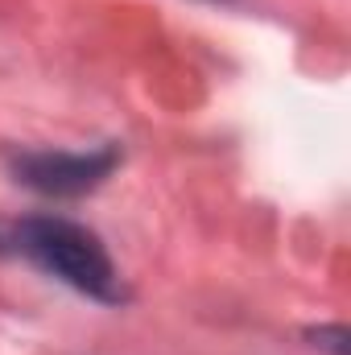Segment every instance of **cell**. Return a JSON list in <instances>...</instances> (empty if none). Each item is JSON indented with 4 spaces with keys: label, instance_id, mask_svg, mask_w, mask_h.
<instances>
[{
    "label": "cell",
    "instance_id": "1",
    "mask_svg": "<svg viewBox=\"0 0 351 355\" xmlns=\"http://www.w3.org/2000/svg\"><path fill=\"white\" fill-rule=\"evenodd\" d=\"M12 240L33 265H42L50 277L67 281L71 289L87 293L103 306L124 302V285H120V272L112 265L108 248L83 223L58 219V215H37V219H25L12 232Z\"/></svg>",
    "mask_w": 351,
    "mask_h": 355
},
{
    "label": "cell",
    "instance_id": "2",
    "mask_svg": "<svg viewBox=\"0 0 351 355\" xmlns=\"http://www.w3.org/2000/svg\"><path fill=\"white\" fill-rule=\"evenodd\" d=\"M120 166V145H99L87 153H62V149H33L12 157V174L21 186L50 194V198H79L95 190L103 178Z\"/></svg>",
    "mask_w": 351,
    "mask_h": 355
},
{
    "label": "cell",
    "instance_id": "3",
    "mask_svg": "<svg viewBox=\"0 0 351 355\" xmlns=\"http://www.w3.org/2000/svg\"><path fill=\"white\" fill-rule=\"evenodd\" d=\"M314 339H323V347H331L335 355H343V343H348V331H343V327H327V331H314Z\"/></svg>",
    "mask_w": 351,
    "mask_h": 355
}]
</instances>
